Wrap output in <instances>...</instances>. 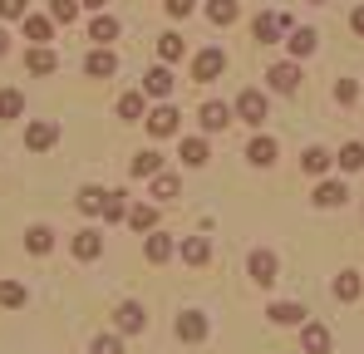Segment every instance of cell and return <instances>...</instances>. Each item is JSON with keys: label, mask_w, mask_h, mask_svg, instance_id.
<instances>
[{"label": "cell", "mask_w": 364, "mask_h": 354, "mask_svg": "<svg viewBox=\"0 0 364 354\" xmlns=\"http://www.w3.org/2000/svg\"><path fill=\"white\" fill-rule=\"evenodd\" d=\"M222 69H227V55L222 50H202V55L192 59V79H202V84H212Z\"/></svg>", "instance_id": "cell-1"}, {"label": "cell", "mask_w": 364, "mask_h": 354, "mask_svg": "<svg viewBox=\"0 0 364 354\" xmlns=\"http://www.w3.org/2000/svg\"><path fill=\"white\" fill-rule=\"evenodd\" d=\"M114 325H119V335H138V330L148 325V315H143L138 300H123L119 310H114Z\"/></svg>", "instance_id": "cell-2"}, {"label": "cell", "mask_w": 364, "mask_h": 354, "mask_svg": "<svg viewBox=\"0 0 364 354\" xmlns=\"http://www.w3.org/2000/svg\"><path fill=\"white\" fill-rule=\"evenodd\" d=\"M237 114H242L246 123H266V94H261V89H246L242 99H237Z\"/></svg>", "instance_id": "cell-3"}, {"label": "cell", "mask_w": 364, "mask_h": 354, "mask_svg": "<svg viewBox=\"0 0 364 354\" xmlns=\"http://www.w3.org/2000/svg\"><path fill=\"white\" fill-rule=\"evenodd\" d=\"M266 79H271V89H276V94H296V84H301V69H296V64H276Z\"/></svg>", "instance_id": "cell-4"}, {"label": "cell", "mask_w": 364, "mask_h": 354, "mask_svg": "<svg viewBox=\"0 0 364 354\" xmlns=\"http://www.w3.org/2000/svg\"><path fill=\"white\" fill-rule=\"evenodd\" d=\"M55 138H60V128L45 118V123H30V133H25V143L35 148V153H45V148H55Z\"/></svg>", "instance_id": "cell-5"}, {"label": "cell", "mask_w": 364, "mask_h": 354, "mask_svg": "<svg viewBox=\"0 0 364 354\" xmlns=\"http://www.w3.org/2000/svg\"><path fill=\"white\" fill-rule=\"evenodd\" d=\"M251 281L256 286H271L276 281V256L271 251H251Z\"/></svg>", "instance_id": "cell-6"}, {"label": "cell", "mask_w": 364, "mask_h": 354, "mask_svg": "<svg viewBox=\"0 0 364 354\" xmlns=\"http://www.w3.org/2000/svg\"><path fill=\"white\" fill-rule=\"evenodd\" d=\"M301 345L305 354H330V330L325 325H301Z\"/></svg>", "instance_id": "cell-7"}, {"label": "cell", "mask_w": 364, "mask_h": 354, "mask_svg": "<svg viewBox=\"0 0 364 354\" xmlns=\"http://www.w3.org/2000/svg\"><path fill=\"white\" fill-rule=\"evenodd\" d=\"M99 251H104V236L94 232V227H84V232L74 236V256H79V261H94Z\"/></svg>", "instance_id": "cell-8"}, {"label": "cell", "mask_w": 364, "mask_h": 354, "mask_svg": "<svg viewBox=\"0 0 364 354\" xmlns=\"http://www.w3.org/2000/svg\"><path fill=\"white\" fill-rule=\"evenodd\" d=\"M178 340H207V320L197 315V310H187V315H178Z\"/></svg>", "instance_id": "cell-9"}, {"label": "cell", "mask_w": 364, "mask_h": 354, "mask_svg": "<svg viewBox=\"0 0 364 354\" xmlns=\"http://www.w3.org/2000/svg\"><path fill=\"white\" fill-rule=\"evenodd\" d=\"M55 64H60V59H55L50 45H35V50L25 55V69H30V74H55Z\"/></svg>", "instance_id": "cell-10"}, {"label": "cell", "mask_w": 364, "mask_h": 354, "mask_svg": "<svg viewBox=\"0 0 364 354\" xmlns=\"http://www.w3.org/2000/svg\"><path fill=\"white\" fill-rule=\"evenodd\" d=\"M143 89H148L153 99H168V94H173V69H148V74H143Z\"/></svg>", "instance_id": "cell-11"}, {"label": "cell", "mask_w": 364, "mask_h": 354, "mask_svg": "<svg viewBox=\"0 0 364 354\" xmlns=\"http://www.w3.org/2000/svg\"><path fill=\"white\" fill-rule=\"evenodd\" d=\"M227 123H232V109L227 104H202V128L207 133H222Z\"/></svg>", "instance_id": "cell-12"}, {"label": "cell", "mask_w": 364, "mask_h": 354, "mask_svg": "<svg viewBox=\"0 0 364 354\" xmlns=\"http://www.w3.org/2000/svg\"><path fill=\"white\" fill-rule=\"evenodd\" d=\"M148 128H153L158 138L178 133V109H168V104H163V109H153V114H148Z\"/></svg>", "instance_id": "cell-13"}, {"label": "cell", "mask_w": 364, "mask_h": 354, "mask_svg": "<svg viewBox=\"0 0 364 354\" xmlns=\"http://www.w3.org/2000/svg\"><path fill=\"white\" fill-rule=\"evenodd\" d=\"M345 197H350L345 182H320V187H315V207H340Z\"/></svg>", "instance_id": "cell-14"}, {"label": "cell", "mask_w": 364, "mask_h": 354, "mask_svg": "<svg viewBox=\"0 0 364 354\" xmlns=\"http://www.w3.org/2000/svg\"><path fill=\"white\" fill-rule=\"evenodd\" d=\"M84 69H89V74H94V79H109V74H114V69H119V59H114V50H94V55H89V64H84Z\"/></svg>", "instance_id": "cell-15"}, {"label": "cell", "mask_w": 364, "mask_h": 354, "mask_svg": "<svg viewBox=\"0 0 364 354\" xmlns=\"http://www.w3.org/2000/svg\"><path fill=\"white\" fill-rule=\"evenodd\" d=\"M246 158H251L256 168H271V163H276V143H271V138H251Z\"/></svg>", "instance_id": "cell-16"}, {"label": "cell", "mask_w": 364, "mask_h": 354, "mask_svg": "<svg viewBox=\"0 0 364 354\" xmlns=\"http://www.w3.org/2000/svg\"><path fill=\"white\" fill-rule=\"evenodd\" d=\"M123 222H128L133 232H153V227H158V212L143 202V207H128V217H123Z\"/></svg>", "instance_id": "cell-17"}, {"label": "cell", "mask_w": 364, "mask_h": 354, "mask_svg": "<svg viewBox=\"0 0 364 354\" xmlns=\"http://www.w3.org/2000/svg\"><path fill=\"white\" fill-rule=\"evenodd\" d=\"M178 256H182V261H192V266H202V261L212 256V246H207L202 236H187V241L178 246Z\"/></svg>", "instance_id": "cell-18"}, {"label": "cell", "mask_w": 364, "mask_h": 354, "mask_svg": "<svg viewBox=\"0 0 364 354\" xmlns=\"http://www.w3.org/2000/svg\"><path fill=\"white\" fill-rule=\"evenodd\" d=\"M330 163H335V158H330L325 148H310V153H301V173H310V177H320Z\"/></svg>", "instance_id": "cell-19"}, {"label": "cell", "mask_w": 364, "mask_h": 354, "mask_svg": "<svg viewBox=\"0 0 364 354\" xmlns=\"http://www.w3.org/2000/svg\"><path fill=\"white\" fill-rule=\"evenodd\" d=\"M20 25H25V40H35V45H45V40H50V30H55L45 15H25Z\"/></svg>", "instance_id": "cell-20"}, {"label": "cell", "mask_w": 364, "mask_h": 354, "mask_svg": "<svg viewBox=\"0 0 364 354\" xmlns=\"http://www.w3.org/2000/svg\"><path fill=\"white\" fill-rule=\"evenodd\" d=\"M104 197H109L104 187H84V192H79L74 202H79V212H89V217H99V212H104Z\"/></svg>", "instance_id": "cell-21"}, {"label": "cell", "mask_w": 364, "mask_h": 354, "mask_svg": "<svg viewBox=\"0 0 364 354\" xmlns=\"http://www.w3.org/2000/svg\"><path fill=\"white\" fill-rule=\"evenodd\" d=\"M25 114V94L20 89H0V118H20Z\"/></svg>", "instance_id": "cell-22"}, {"label": "cell", "mask_w": 364, "mask_h": 354, "mask_svg": "<svg viewBox=\"0 0 364 354\" xmlns=\"http://www.w3.org/2000/svg\"><path fill=\"white\" fill-rule=\"evenodd\" d=\"M163 173V158H158V153H153V148H148V153H138V158H133V177H158Z\"/></svg>", "instance_id": "cell-23"}, {"label": "cell", "mask_w": 364, "mask_h": 354, "mask_svg": "<svg viewBox=\"0 0 364 354\" xmlns=\"http://www.w3.org/2000/svg\"><path fill=\"white\" fill-rule=\"evenodd\" d=\"M335 163H340V168H345V173H360V168H364V143H345V148H340V158H335Z\"/></svg>", "instance_id": "cell-24"}, {"label": "cell", "mask_w": 364, "mask_h": 354, "mask_svg": "<svg viewBox=\"0 0 364 354\" xmlns=\"http://www.w3.org/2000/svg\"><path fill=\"white\" fill-rule=\"evenodd\" d=\"M25 300H30V295H25L20 281H0V305H5V310H20Z\"/></svg>", "instance_id": "cell-25"}, {"label": "cell", "mask_w": 364, "mask_h": 354, "mask_svg": "<svg viewBox=\"0 0 364 354\" xmlns=\"http://www.w3.org/2000/svg\"><path fill=\"white\" fill-rule=\"evenodd\" d=\"M89 35H94L99 45H109V40H119V20H114V15H99V20L89 25Z\"/></svg>", "instance_id": "cell-26"}, {"label": "cell", "mask_w": 364, "mask_h": 354, "mask_svg": "<svg viewBox=\"0 0 364 354\" xmlns=\"http://www.w3.org/2000/svg\"><path fill=\"white\" fill-rule=\"evenodd\" d=\"M281 30H286V20H281V15H256V40H266V45H271Z\"/></svg>", "instance_id": "cell-27"}, {"label": "cell", "mask_w": 364, "mask_h": 354, "mask_svg": "<svg viewBox=\"0 0 364 354\" xmlns=\"http://www.w3.org/2000/svg\"><path fill=\"white\" fill-rule=\"evenodd\" d=\"M182 163H187V168H202V163H207V143H202V138H182Z\"/></svg>", "instance_id": "cell-28"}, {"label": "cell", "mask_w": 364, "mask_h": 354, "mask_svg": "<svg viewBox=\"0 0 364 354\" xmlns=\"http://www.w3.org/2000/svg\"><path fill=\"white\" fill-rule=\"evenodd\" d=\"M173 251H178V246H173L168 236H148V241H143V256H148V261H168Z\"/></svg>", "instance_id": "cell-29"}, {"label": "cell", "mask_w": 364, "mask_h": 354, "mask_svg": "<svg viewBox=\"0 0 364 354\" xmlns=\"http://www.w3.org/2000/svg\"><path fill=\"white\" fill-rule=\"evenodd\" d=\"M271 320H276V325H301L305 310H301V305H291V300H281V305H271Z\"/></svg>", "instance_id": "cell-30"}, {"label": "cell", "mask_w": 364, "mask_h": 354, "mask_svg": "<svg viewBox=\"0 0 364 354\" xmlns=\"http://www.w3.org/2000/svg\"><path fill=\"white\" fill-rule=\"evenodd\" d=\"M25 246H30L35 256H45V251L55 246V232H50V227H30V236H25Z\"/></svg>", "instance_id": "cell-31"}, {"label": "cell", "mask_w": 364, "mask_h": 354, "mask_svg": "<svg viewBox=\"0 0 364 354\" xmlns=\"http://www.w3.org/2000/svg\"><path fill=\"white\" fill-rule=\"evenodd\" d=\"M207 15H212V25H232L237 20V0H212Z\"/></svg>", "instance_id": "cell-32"}, {"label": "cell", "mask_w": 364, "mask_h": 354, "mask_svg": "<svg viewBox=\"0 0 364 354\" xmlns=\"http://www.w3.org/2000/svg\"><path fill=\"white\" fill-rule=\"evenodd\" d=\"M99 217H109V222H123V217H128V202H123V192H109V197H104V212H99Z\"/></svg>", "instance_id": "cell-33"}, {"label": "cell", "mask_w": 364, "mask_h": 354, "mask_svg": "<svg viewBox=\"0 0 364 354\" xmlns=\"http://www.w3.org/2000/svg\"><path fill=\"white\" fill-rule=\"evenodd\" d=\"M182 50H187V45H182V35H173V30L158 40V55L168 59V64H173V59H182Z\"/></svg>", "instance_id": "cell-34"}, {"label": "cell", "mask_w": 364, "mask_h": 354, "mask_svg": "<svg viewBox=\"0 0 364 354\" xmlns=\"http://www.w3.org/2000/svg\"><path fill=\"white\" fill-rule=\"evenodd\" d=\"M153 197L173 202V197H178V177H173V173H158V177H153Z\"/></svg>", "instance_id": "cell-35"}, {"label": "cell", "mask_w": 364, "mask_h": 354, "mask_svg": "<svg viewBox=\"0 0 364 354\" xmlns=\"http://www.w3.org/2000/svg\"><path fill=\"white\" fill-rule=\"evenodd\" d=\"M335 295H340V300H355V295H360V276H355V271L335 276Z\"/></svg>", "instance_id": "cell-36"}, {"label": "cell", "mask_w": 364, "mask_h": 354, "mask_svg": "<svg viewBox=\"0 0 364 354\" xmlns=\"http://www.w3.org/2000/svg\"><path fill=\"white\" fill-rule=\"evenodd\" d=\"M119 118H128V123L143 118V94H123L119 99Z\"/></svg>", "instance_id": "cell-37"}, {"label": "cell", "mask_w": 364, "mask_h": 354, "mask_svg": "<svg viewBox=\"0 0 364 354\" xmlns=\"http://www.w3.org/2000/svg\"><path fill=\"white\" fill-rule=\"evenodd\" d=\"M50 15H55V20H64V25H74L79 5H74V0H50Z\"/></svg>", "instance_id": "cell-38"}, {"label": "cell", "mask_w": 364, "mask_h": 354, "mask_svg": "<svg viewBox=\"0 0 364 354\" xmlns=\"http://www.w3.org/2000/svg\"><path fill=\"white\" fill-rule=\"evenodd\" d=\"M315 50V30H296L291 35V55H310Z\"/></svg>", "instance_id": "cell-39"}, {"label": "cell", "mask_w": 364, "mask_h": 354, "mask_svg": "<svg viewBox=\"0 0 364 354\" xmlns=\"http://www.w3.org/2000/svg\"><path fill=\"white\" fill-rule=\"evenodd\" d=\"M94 354H123V340L119 335H99L94 340Z\"/></svg>", "instance_id": "cell-40"}, {"label": "cell", "mask_w": 364, "mask_h": 354, "mask_svg": "<svg viewBox=\"0 0 364 354\" xmlns=\"http://www.w3.org/2000/svg\"><path fill=\"white\" fill-rule=\"evenodd\" d=\"M0 15H5V20H25L30 10H25V0H0Z\"/></svg>", "instance_id": "cell-41"}, {"label": "cell", "mask_w": 364, "mask_h": 354, "mask_svg": "<svg viewBox=\"0 0 364 354\" xmlns=\"http://www.w3.org/2000/svg\"><path fill=\"white\" fill-rule=\"evenodd\" d=\"M355 94H360V89H355L350 79H340V84H335V99H340V104H355Z\"/></svg>", "instance_id": "cell-42"}, {"label": "cell", "mask_w": 364, "mask_h": 354, "mask_svg": "<svg viewBox=\"0 0 364 354\" xmlns=\"http://www.w3.org/2000/svg\"><path fill=\"white\" fill-rule=\"evenodd\" d=\"M168 15L182 20V15H192V0H168Z\"/></svg>", "instance_id": "cell-43"}, {"label": "cell", "mask_w": 364, "mask_h": 354, "mask_svg": "<svg viewBox=\"0 0 364 354\" xmlns=\"http://www.w3.org/2000/svg\"><path fill=\"white\" fill-rule=\"evenodd\" d=\"M355 30H360V35H364V5H360V10H355Z\"/></svg>", "instance_id": "cell-44"}, {"label": "cell", "mask_w": 364, "mask_h": 354, "mask_svg": "<svg viewBox=\"0 0 364 354\" xmlns=\"http://www.w3.org/2000/svg\"><path fill=\"white\" fill-rule=\"evenodd\" d=\"M84 5H89V10H104V5H109V0H84Z\"/></svg>", "instance_id": "cell-45"}, {"label": "cell", "mask_w": 364, "mask_h": 354, "mask_svg": "<svg viewBox=\"0 0 364 354\" xmlns=\"http://www.w3.org/2000/svg\"><path fill=\"white\" fill-rule=\"evenodd\" d=\"M5 50H10V35H5V30H0V55H5Z\"/></svg>", "instance_id": "cell-46"}]
</instances>
